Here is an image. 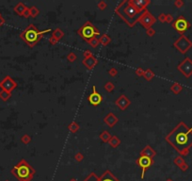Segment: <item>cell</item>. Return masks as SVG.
I'll return each instance as SVG.
<instances>
[{
    "instance_id": "obj_49",
    "label": "cell",
    "mask_w": 192,
    "mask_h": 181,
    "mask_svg": "<svg viewBox=\"0 0 192 181\" xmlns=\"http://www.w3.org/2000/svg\"><path fill=\"white\" fill-rule=\"evenodd\" d=\"M0 17H2V15H1V13H0Z\"/></svg>"
},
{
    "instance_id": "obj_8",
    "label": "cell",
    "mask_w": 192,
    "mask_h": 181,
    "mask_svg": "<svg viewBox=\"0 0 192 181\" xmlns=\"http://www.w3.org/2000/svg\"><path fill=\"white\" fill-rule=\"evenodd\" d=\"M138 23L140 24L143 27H145L146 29L152 27L155 23H157V18L150 12L148 9H145L140 15V17L138 19Z\"/></svg>"
},
{
    "instance_id": "obj_11",
    "label": "cell",
    "mask_w": 192,
    "mask_h": 181,
    "mask_svg": "<svg viewBox=\"0 0 192 181\" xmlns=\"http://www.w3.org/2000/svg\"><path fill=\"white\" fill-rule=\"evenodd\" d=\"M17 87V83L9 76H6L1 81H0V89L6 92L11 93Z\"/></svg>"
},
{
    "instance_id": "obj_33",
    "label": "cell",
    "mask_w": 192,
    "mask_h": 181,
    "mask_svg": "<svg viewBox=\"0 0 192 181\" xmlns=\"http://www.w3.org/2000/svg\"><path fill=\"white\" fill-rule=\"evenodd\" d=\"M97 8H98L100 11H105V9L107 8L106 2L104 1V0H100V1L97 3Z\"/></svg>"
},
{
    "instance_id": "obj_47",
    "label": "cell",
    "mask_w": 192,
    "mask_h": 181,
    "mask_svg": "<svg viewBox=\"0 0 192 181\" xmlns=\"http://www.w3.org/2000/svg\"><path fill=\"white\" fill-rule=\"evenodd\" d=\"M5 24V19L3 17H0V27H2Z\"/></svg>"
},
{
    "instance_id": "obj_15",
    "label": "cell",
    "mask_w": 192,
    "mask_h": 181,
    "mask_svg": "<svg viewBox=\"0 0 192 181\" xmlns=\"http://www.w3.org/2000/svg\"><path fill=\"white\" fill-rule=\"evenodd\" d=\"M130 1L136 8V9L141 12L147 9V6L151 4V0H130Z\"/></svg>"
},
{
    "instance_id": "obj_25",
    "label": "cell",
    "mask_w": 192,
    "mask_h": 181,
    "mask_svg": "<svg viewBox=\"0 0 192 181\" xmlns=\"http://www.w3.org/2000/svg\"><path fill=\"white\" fill-rule=\"evenodd\" d=\"M99 137L101 139V141H103L104 143H108L109 140H110V138H111V135L109 134L108 131L105 130V131H103L102 133L100 134Z\"/></svg>"
},
{
    "instance_id": "obj_28",
    "label": "cell",
    "mask_w": 192,
    "mask_h": 181,
    "mask_svg": "<svg viewBox=\"0 0 192 181\" xmlns=\"http://www.w3.org/2000/svg\"><path fill=\"white\" fill-rule=\"evenodd\" d=\"M86 42H87V43L89 44L92 48H96V47L100 44L99 38H97V37H93V38L90 39V40H88V41H86Z\"/></svg>"
},
{
    "instance_id": "obj_23",
    "label": "cell",
    "mask_w": 192,
    "mask_h": 181,
    "mask_svg": "<svg viewBox=\"0 0 192 181\" xmlns=\"http://www.w3.org/2000/svg\"><path fill=\"white\" fill-rule=\"evenodd\" d=\"M52 36H53L55 39H57L58 41H60V40H61L63 37H64V32L62 31V29H60V28H56L54 31H53V33H52Z\"/></svg>"
},
{
    "instance_id": "obj_38",
    "label": "cell",
    "mask_w": 192,
    "mask_h": 181,
    "mask_svg": "<svg viewBox=\"0 0 192 181\" xmlns=\"http://www.w3.org/2000/svg\"><path fill=\"white\" fill-rule=\"evenodd\" d=\"M174 22V19H173V16L171 14H166V23H168V24H172V23Z\"/></svg>"
},
{
    "instance_id": "obj_31",
    "label": "cell",
    "mask_w": 192,
    "mask_h": 181,
    "mask_svg": "<svg viewBox=\"0 0 192 181\" xmlns=\"http://www.w3.org/2000/svg\"><path fill=\"white\" fill-rule=\"evenodd\" d=\"M173 162H174V164H176V165L178 166V167H180L182 164H184L185 161V160L183 158V157H181V156H178V157H176L174 158V160H173Z\"/></svg>"
},
{
    "instance_id": "obj_27",
    "label": "cell",
    "mask_w": 192,
    "mask_h": 181,
    "mask_svg": "<svg viewBox=\"0 0 192 181\" xmlns=\"http://www.w3.org/2000/svg\"><path fill=\"white\" fill-rule=\"evenodd\" d=\"M11 97V93H9V92H6V91H3L1 90L0 91V99L2 100V101H8V100Z\"/></svg>"
},
{
    "instance_id": "obj_46",
    "label": "cell",
    "mask_w": 192,
    "mask_h": 181,
    "mask_svg": "<svg viewBox=\"0 0 192 181\" xmlns=\"http://www.w3.org/2000/svg\"><path fill=\"white\" fill-rule=\"evenodd\" d=\"M179 168H180V169H181L182 171H184V172H185V171H187V170L188 169V165H187V162H185L184 164H182V165H181L180 167H179Z\"/></svg>"
},
{
    "instance_id": "obj_39",
    "label": "cell",
    "mask_w": 192,
    "mask_h": 181,
    "mask_svg": "<svg viewBox=\"0 0 192 181\" xmlns=\"http://www.w3.org/2000/svg\"><path fill=\"white\" fill-rule=\"evenodd\" d=\"M144 72H145V70H143L142 68H140V67L136 68V71H135L136 75L138 76H144Z\"/></svg>"
},
{
    "instance_id": "obj_18",
    "label": "cell",
    "mask_w": 192,
    "mask_h": 181,
    "mask_svg": "<svg viewBox=\"0 0 192 181\" xmlns=\"http://www.w3.org/2000/svg\"><path fill=\"white\" fill-rule=\"evenodd\" d=\"M99 181H120V180L118 178H116L110 171L106 170V172H104V174L99 177Z\"/></svg>"
},
{
    "instance_id": "obj_3",
    "label": "cell",
    "mask_w": 192,
    "mask_h": 181,
    "mask_svg": "<svg viewBox=\"0 0 192 181\" xmlns=\"http://www.w3.org/2000/svg\"><path fill=\"white\" fill-rule=\"evenodd\" d=\"M51 31H52L51 28H47V29H44V30H39L33 24H30L28 25L24 29V31L20 34V38L23 41H25V43L27 44L29 47L32 48L40 42L41 37H43L44 34L49 33Z\"/></svg>"
},
{
    "instance_id": "obj_2",
    "label": "cell",
    "mask_w": 192,
    "mask_h": 181,
    "mask_svg": "<svg viewBox=\"0 0 192 181\" xmlns=\"http://www.w3.org/2000/svg\"><path fill=\"white\" fill-rule=\"evenodd\" d=\"M115 13L119 15L130 27H133L138 22L142 12L136 9L130 0H124L117 6Z\"/></svg>"
},
{
    "instance_id": "obj_44",
    "label": "cell",
    "mask_w": 192,
    "mask_h": 181,
    "mask_svg": "<svg viewBox=\"0 0 192 181\" xmlns=\"http://www.w3.org/2000/svg\"><path fill=\"white\" fill-rule=\"evenodd\" d=\"M23 17H25V18H29L30 17V12H29V8H27V9H25V11L24 12V14L22 15Z\"/></svg>"
},
{
    "instance_id": "obj_16",
    "label": "cell",
    "mask_w": 192,
    "mask_h": 181,
    "mask_svg": "<svg viewBox=\"0 0 192 181\" xmlns=\"http://www.w3.org/2000/svg\"><path fill=\"white\" fill-rule=\"evenodd\" d=\"M118 121H119L118 117L112 112L107 113L105 117H104V122H105V124H106L109 127H115V125L118 123Z\"/></svg>"
},
{
    "instance_id": "obj_35",
    "label": "cell",
    "mask_w": 192,
    "mask_h": 181,
    "mask_svg": "<svg viewBox=\"0 0 192 181\" xmlns=\"http://www.w3.org/2000/svg\"><path fill=\"white\" fill-rule=\"evenodd\" d=\"M84 181H99V177L97 176L94 173H92L89 176L86 177V179Z\"/></svg>"
},
{
    "instance_id": "obj_21",
    "label": "cell",
    "mask_w": 192,
    "mask_h": 181,
    "mask_svg": "<svg viewBox=\"0 0 192 181\" xmlns=\"http://www.w3.org/2000/svg\"><path fill=\"white\" fill-rule=\"evenodd\" d=\"M99 42H100V44L104 45V46H106V45L109 44L110 42H111V38L107 34H102L100 35L99 37Z\"/></svg>"
},
{
    "instance_id": "obj_26",
    "label": "cell",
    "mask_w": 192,
    "mask_h": 181,
    "mask_svg": "<svg viewBox=\"0 0 192 181\" xmlns=\"http://www.w3.org/2000/svg\"><path fill=\"white\" fill-rule=\"evenodd\" d=\"M155 73L153 72V71L150 69H146L145 70V72H144V76H143V77H144V78L146 79V80H148V81H151V80L154 78L155 77Z\"/></svg>"
},
{
    "instance_id": "obj_36",
    "label": "cell",
    "mask_w": 192,
    "mask_h": 181,
    "mask_svg": "<svg viewBox=\"0 0 192 181\" xmlns=\"http://www.w3.org/2000/svg\"><path fill=\"white\" fill-rule=\"evenodd\" d=\"M74 160H76V161H78V162H81V161L84 160V156L81 152H77V153L74 155Z\"/></svg>"
},
{
    "instance_id": "obj_37",
    "label": "cell",
    "mask_w": 192,
    "mask_h": 181,
    "mask_svg": "<svg viewBox=\"0 0 192 181\" xmlns=\"http://www.w3.org/2000/svg\"><path fill=\"white\" fill-rule=\"evenodd\" d=\"M184 5H185V2L183 1V0H175L174 1V6L178 9L183 8Z\"/></svg>"
},
{
    "instance_id": "obj_19",
    "label": "cell",
    "mask_w": 192,
    "mask_h": 181,
    "mask_svg": "<svg viewBox=\"0 0 192 181\" xmlns=\"http://www.w3.org/2000/svg\"><path fill=\"white\" fill-rule=\"evenodd\" d=\"M27 9V7L24 4V3H23V2H19L18 4L14 7L13 9H14V11L18 15L22 16L23 14H24V12L25 11V9Z\"/></svg>"
},
{
    "instance_id": "obj_14",
    "label": "cell",
    "mask_w": 192,
    "mask_h": 181,
    "mask_svg": "<svg viewBox=\"0 0 192 181\" xmlns=\"http://www.w3.org/2000/svg\"><path fill=\"white\" fill-rule=\"evenodd\" d=\"M82 63L85 65V67L88 70H92L93 68L98 64V60H97L93 55H92V56L88 58H84L82 60Z\"/></svg>"
},
{
    "instance_id": "obj_34",
    "label": "cell",
    "mask_w": 192,
    "mask_h": 181,
    "mask_svg": "<svg viewBox=\"0 0 192 181\" xmlns=\"http://www.w3.org/2000/svg\"><path fill=\"white\" fill-rule=\"evenodd\" d=\"M21 141L24 144H28L31 141V137L29 136L28 134H25V135H23L22 136V138H21Z\"/></svg>"
},
{
    "instance_id": "obj_9",
    "label": "cell",
    "mask_w": 192,
    "mask_h": 181,
    "mask_svg": "<svg viewBox=\"0 0 192 181\" xmlns=\"http://www.w3.org/2000/svg\"><path fill=\"white\" fill-rule=\"evenodd\" d=\"M177 70L183 74L185 78H189L192 76V60L188 57L185 58L177 65Z\"/></svg>"
},
{
    "instance_id": "obj_13",
    "label": "cell",
    "mask_w": 192,
    "mask_h": 181,
    "mask_svg": "<svg viewBox=\"0 0 192 181\" xmlns=\"http://www.w3.org/2000/svg\"><path fill=\"white\" fill-rule=\"evenodd\" d=\"M130 104H131L130 99L124 95H120V97L115 101V105L118 107L121 111H125V109L130 106Z\"/></svg>"
},
{
    "instance_id": "obj_29",
    "label": "cell",
    "mask_w": 192,
    "mask_h": 181,
    "mask_svg": "<svg viewBox=\"0 0 192 181\" xmlns=\"http://www.w3.org/2000/svg\"><path fill=\"white\" fill-rule=\"evenodd\" d=\"M29 12H30V17L36 18L37 16L40 14V9L35 6H32V7L29 8Z\"/></svg>"
},
{
    "instance_id": "obj_1",
    "label": "cell",
    "mask_w": 192,
    "mask_h": 181,
    "mask_svg": "<svg viewBox=\"0 0 192 181\" xmlns=\"http://www.w3.org/2000/svg\"><path fill=\"white\" fill-rule=\"evenodd\" d=\"M165 140L181 156H187L192 147V130L184 122H180L166 136Z\"/></svg>"
},
{
    "instance_id": "obj_43",
    "label": "cell",
    "mask_w": 192,
    "mask_h": 181,
    "mask_svg": "<svg viewBox=\"0 0 192 181\" xmlns=\"http://www.w3.org/2000/svg\"><path fill=\"white\" fill-rule=\"evenodd\" d=\"M58 40L57 39H55L53 36H51V38H49V43L51 44V45H55V44H58Z\"/></svg>"
},
{
    "instance_id": "obj_22",
    "label": "cell",
    "mask_w": 192,
    "mask_h": 181,
    "mask_svg": "<svg viewBox=\"0 0 192 181\" xmlns=\"http://www.w3.org/2000/svg\"><path fill=\"white\" fill-rule=\"evenodd\" d=\"M108 143L112 148H117L120 144H121V140H120L116 135H113V136H111V138H110Z\"/></svg>"
},
{
    "instance_id": "obj_41",
    "label": "cell",
    "mask_w": 192,
    "mask_h": 181,
    "mask_svg": "<svg viewBox=\"0 0 192 181\" xmlns=\"http://www.w3.org/2000/svg\"><path fill=\"white\" fill-rule=\"evenodd\" d=\"M146 34H147V36L149 37H153L155 34V30L153 27H150L148 29H146Z\"/></svg>"
},
{
    "instance_id": "obj_17",
    "label": "cell",
    "mask_w": 192,
    "mask_h": 181,
    "mask_svg": "<svg viewBox=\"0 0 192 181\" xmlns=\"http://www.w3.org/2000/svg\"><path fill=\"white\" fill-rule=\"evenodd\" d=\"M155 155H157V152L153 149L150 145H146V146L140 151V156H145V157L153 158L155 157Z\"/></svg>"
},
{
    "instance_id": "obj_5",
    "label": "cell",
    "mask_w": 192,
    "mask_h": 181,
    "mask_svg": "<svg viewBox=\"0 0 192 181\" xmlns=\"http://www.w3.org/2000/svg\"><path fill=\"white\" fill-rule=\"evenodd\" d=\"M77 34L83 39V40L88 41L93 37H97L100 35V30L90 21H87L78 30Z\"/></svg>"
},
{
    "instance_id": "obj_10",
    "label": "cell",
    "mask_w": 192,
    "mask_h": 181,
    "mask_svg": "<svg viewBox=\"0 0 192 181\" xmlns=\"http://www.w3.org/2000/svg\"><path fill=\"white\" fill-rule=\"evenodd\" d=\"M136 164H138V166H139L141 168V170H142L141 178L143 179L144 178L146 170L149 169V168L154 164L155 161H154V158H148V157H145V156H140L138 160H136Z\"/></svg>"
},
{
    "instance_id": "obj_24",
    "label": "cell",
    "mask_w": 192,
    "mask_h": 181,
    "mask_svg": "<svg viewBox=\"0 0 192 181\" xmlns=\"http://www.w3.org/2000/svg\"><path fill=\"white\" fill-rule=\"evenodd\" d=\"M68 128H69V130L72 132V133H76L77 131L79 130V125L77 124V123L76 122V121H73V122H71L70 124H69V125H68Z\"/></svg>"
},
{
    "instance_id": "obj_4",
    "label": "cell",
    "mask_w": 192,
    "mask_h": 181,
    "mask_svg": "<svg viewBox=\"0 0 192 181\" xmlns=\"http://www.w3.org/2000/svg\"><path fill=\"white\" fill-rule=\"evenodd\" d=\"M11 174L19 181H31L35 174V170L25 160H21L11 169Z\"/></svg>"
},
{
    "instance_id": "obj_51",
    "label": "cell",
    "mask_w": 192,
    "mask_h": 181,
    "mask_svg": "<svg viewBox=\"0 0 192 181\" xmlns=\"http://www.w3.org/2000/svg\"><path fill=\"white\" fill-rule=\"evenodd\" d=\"M6 181H9V180H6Z\"/></svg>"
},
{
    "instance_id": "obj_50",
    "label": "cell",
    "mask_w": 192,
    "mask_h": 181,
    "mask_svg": "<svg viewBox=\"0 0 192 181\" xmlns=\"http://www.w3.org/2000/svg\"><path fill=\"white\" fill-rule=\"evenodd\" d=\"M190 129H191V130H192V127H190Z\"/></svg>"
},
{
    "instance_id": "obj_20",
    "label": "cell",
    "mask_w": 192,
    "mask_h": 181,
    "mask_svg": "<svg viewBox=\"0 0 192 181\" xmlns=\"http://www.w3.org/2000/svg\"><path fill=\"white\" fill-rule=\"evenodd\" d=\"M183 89H184V87L178 82H174L170 88V90L171 91V93H173L174 95H179V93L183 91Z\"/></svg>"
},
{
    "instance_id": "obj_32",
    "label": "cell",
    "mask_w": 192,
    "mask_h": 181,
    "mask_svg": "<svg viewBox=\"0 0 192 181\" xmlns=\"http://www.w3.org/2000/svg\"><path fill=\"white\" fill-rule=\"evenodd\" d=\"M67 60L70 61V62H74V61H76L77 60V56L76 53L74 52H70L69 54L67 55Z\"/></svg>"
},
{
    "instance_id": "obj_45",
    "label": "cell",
    "mask_w": 192,
    "mask_h": 181,
    "mask_svg": "<svg viewBox=\"0 0 192 181\" xmlns=\"http://www.w3.org/2000/svg\"><path fill=\"white\" fill-rule=\"evenodd\" d=\"M83 55H84V58H88V57L92 56V55H93V54L92 53V51H90V50L87 49V50L84 51V54Z\"/></svg>"
},
{
    "instance_id": "obj_6",
    "label": "cell",
    "mask_w": 192,
    "mask_h": 181,
    "mask_svg": "<svg viewBox=\"0 0 192 181\" xmlns=\"http://www.w3.org/2000/svg\"><path fill=\"white\" fill-rule=\"evenodd\" d=\"M173 46L181 54H185L192 47V42L185 35H181L177 40L174 41Z\"/></svg>"
},
{
    "instance_id": "obj_30",
    "label": "cell",
    "mask_w": 192,
    "mask_h": 181,
    "mask_svg": "<svg viewBox=\"0 0 192 181\" xmlns=\"http://www.w3.org/2000/svg\"><path fill=\"white\" fill-rule=\"evenodd\" d=\"M104 88H105V90L106 91V92L111 93L115 90V85H114V83L111 82V81H107L105 85H104Z\"/></svg>"
},
{
    "instance_id": "obj_40",
    "label": "cell",
    "mask_w": 192,
    "mask_h": 181,
    "mask_svg": "<svg viewBox=\"0 0 192 181\" xmlns=\"http://www.w3.org/2000/svg\"><path fill=\"white\" fill-rule=\"evenodd\" d=\"M108 75L110 76H116L118 75V70H117L116 68H111V69L108 70Z\"/></svg>"
},
{
    "instance_id": "obj_42",
    "label": "cell",
    "mask_w": 192,
    "mask_h": 181,
    "mask_svg": "<svg viewBox=\"0 0 192 181\" xmlns=\"http://www.w3.org/2000/svg\"><path fill=\"white\" fill-rule=\"evenodd\" d=\"M157 20L162 23V24H164V23H166V14L165 13H160L158 15V18Z\"/></svg>"
},
{
    "instance_id": "obj_48",
    "label": "cell",
    "mask_w": 192,
    "mask_h": 181,
    "mask_svg": "<svg viewBox=\"0 0 192 181\" xmlns=\"http://www.w3.org/2000/svg\"><path fill=\"white\" fill-rule=\"evenodd\" d=\"M167 181H172V180H171V179H168Z\"/></svg>"
},
{
    "instance_id": "obj_12",
    "label": "cell",
    "mask_w": 192,
    "mask_h": 181,
    "mask_svg": "<svg viewBox=\"0 0 192 181\" xmlns=\"http://www.w3.org/2000/svg\"><path fill=\"white\" fill-rule=\"evenodd\" d=\"M88 101L94 107L98 106L99 104H101V102H102V96H101L99 93H97L96 87L94 85L92 86V93L88 96Z\"/></svg>"
},
{
    "instance_id": "obj_7",
    "label": "cell",
    "mask_w": 192,
    "mask_h": 181,
    "mask_svg": "<svg viewBox=\"0 0 192 181\" xmlns=\"http://www.w3.org/2000/svg\"><path fill=\"white\" fill-rule=\"evenodd\" d=\"M171 25H172V27L181 35H184L185 32L187 31L188 28L191 27V24L184 17L183 15L179 16L176 20H174V22L172 23Z\"/></svg>"
}]
</instances>
